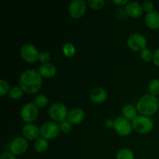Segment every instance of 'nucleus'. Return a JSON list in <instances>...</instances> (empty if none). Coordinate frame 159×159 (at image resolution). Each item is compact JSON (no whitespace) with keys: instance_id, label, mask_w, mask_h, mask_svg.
<instances>
[{"instance_id":"obj_1","label":"nucleus","mask_w":159,"mask_h":159,"mask_svg":"<svg viewBox=\"0 0 159 159\" xmlns=\"http://www.w3.org/2000/svg\"><path fill=\"white\" fill-rule=\"evenodd\" d=\"M19 84L24 93L28 94H34L41 88L42 76L37 70H26L20 75Z\"/></svg>"},{"instance_id":"obj_2","label":"nucleus","mask_w":159,"mask_h":159,"mask_svg":"<svg viewBox=\"0 0 159 159\" xmlns=\"http://www.w3.org/2000/svg\"><path fill=\"white\" fill-rule=\"evenodd\" d=\"M159 100L152 94H145L139 98L137 102V110L140 115L152 116L158 110Z\"/></svg>"},{"instance_id":"obj_3","label":"nucleus","mask_w":159,"mask_h":159,"mask_svg":"<svg viewBox=\"0 0 159 159\" xmlns=\"http://www.w3.org/2000/svg\"><path fill=\"white\" fill-rule=\"evenodd\" d=\"M132 127L138 134H145L152 130L154 127L153 120L149 116L138 115L132 121Z\"/></svg>"},{"instance_id":"obj_4","label":"nucleus","mask_w":159,"mask_h":159,"mask_svg":"<svg viewBox=\"0 0 159 159\" xmlns=\"http://www.w3.org/2000/svg\"><path fill=\"white\" fill-rule=\"evenodd\" d=\"M68 113L69 111L67 107L61 102H54L48 109V115L50 117L54 120L59 122L66 120V118H68Z\"/></svg>"},{"instance_id":"obj_5","label":"nucleus","mask_w":159,"mask_h":159,"mask_svg":"<svg viewBox=\"0 0 159 159\" xmlns=\"http://www.w3.org/2000/svg\"><path fill=\"white\" fill-rule=\"evenodd\" d=\"M127 45L130 50L136 52H141L147 48L148 40L143 34L139 33H134L129 36L127 41Z\"/></svg>"},{"instance_id":"obj_6","label":"nucleus","mask_w":159,"mask_h":159,"mask_svg":"<svg viewBox=\"0 0 159 159\" xmlns=\"http://www.w3.org/2000/svg\"><path fill=\"white\" fill-rule=\"evenodd\" d=\"M20 116L23 121L27 124H32L39 116L38 107L34 102H27L22 107Z\"/></svg>"},{"instance_id":"obj_7","label":"nucleus","mask_w":159,"mask_h":159,"mask_svg":"<svg viewBox=\"0 0 159 159\" xmlns=\"http://www.w3.org/2000/svg\"><path fill=\"white\" fill-rule=\"evenodd\" d=\"M40 131L42 138L47 140H51L58 136L61 130L59 124L52 121H46L40 126Z\"/></svg>"},{"instance_id":"obj_8","label":"nucleus","mask_w":159,"mask_h":159,"mask_svg":"<svg viewBox=\"0 0 159 159\" xmlns=\"http://www.w3.org/2000/svg\"><path fill=\"white\" fill-rule=\"evenodd\" d=\"M113 128L120 136L126 137L131 133L133 127L130 120L124 116H118L114 120Z\"/></svg>"},{"instance_id":"obj_9","label":"nucleus","mask_w":159,"mask_h":159,"mask_svg":"<svg viewBox=\"0 0 159 159\" xmlns=\"http://www.w3.org/2000/svg\"><path fill=\"white\" fill-rule=\"evenodd\" d=\"M20 54L22 58L28 63H34L38 59L39 52L35 46L31 43H25L20 48Z\"/></svg>"},{"instance_id":"obj_10","label":"nucleus","mask_w":159,"mask_h":159,"mask_svg":"<svg viewBox=\"0 0 159 159\" xmlns=\"http://www.w3.org/2000/svg\"><path fill=\"white\" fill-rule=\"evenodd\" d=\"M28 142L23 137H16L9 144V151L14 155H21L27 151Z\"/></svg>"},{"instance_id":"obj_11","label":"nucleus","mask_w":159,"mask_h":159,"mask_svg":"<svg viewBox=\"0 0 159 159\" xmlns=\"http://www.w3.org/2000/svg\"><path fill=\"white\" fill-rule=\"evenodd\" d=\"M86 11V2L84 0H74L68 6V13L74 19L83 16Z\"/></svg>"},{"instance_id":"obj_12","label":"nucleus","mask_w":159,"mask_h":159,"mask_svg":"<svg viewBox=\"0 0 159 159\" xmlns=\"http://www.w3.org/2000/svg\"><path fill=\"white\" fill-rule=\"evenodd\" d=\"M22 134L26 140L36 141L40 135V127L34 124H26L23 127Z\"/></svg>"},{"instance_id":"obj_13","label":"nucleus","mask_w":159,"mask_h":159,"mask_svg":"<svg viewBox=\"0 0 159 159\" xmlns=\"http://www.w3.org/2000/svg\"><path fill=\"white\" fill-rule=\"evenodd\" d=\"M89 97L95 103H102L108 97L107 92L101 87H95L89 92Z\"/></svg>"},{"instance_id":"obj_14","label":"nucleus","mask_w":159,"mask_h":159,"mask_svg":"<svg viewBox=\"0 0 159 159\" xmlns=\"http://www.w3.org/2000/svg\"><path fill=\"white\" fill-rule=\"evenodd\" d=\"M125 12L129 16L133 18H138L143 13L142 6L137 1L129 2L125 6Z\"/></svg>"},{"instance_id":"obj_15","label":"nucleus","mask_w":159,"mask_h":159,"mask_svg":"<svg viewBox=\"0 0 159 159\" xmlns=\"http://www.w3.org/2000/svg\"><path fill=\"white\" fill-rule=\"evenodd\" d=\"M85 116V112L82 109L74 108L69 111L67 119L72 124H79L83 120Z\"/></svg>"},{"instance_id":"obj_16","label":"nucleus","mask_w":159,"mask_h":159,"mask_svg":"<svg viewBox=\"0 0 159 159\" xmlns=\"http://www.w3.org/2000/svg\"><path fill=\"white\" fill-rule=\"evenodd\" d=\"M38 71L42 77L52 78L55 75L57 68L54 64L49 62V63L41 64V65L38 68Z\"/></svg>"},{"instance_id":"obj_17","label":"nucleus","mask_w":159,"mask_h":159,"mask_svg":"<svg viewBox=\"0 0 159 159\" xmlns=\"http://www.w3.org/2000/svg\"><path fill=\"white\" fill-rule=\"evenodd\" d=\"M145 23L148 27L152 30H157L159 28V12L153 11L146 14Z\"/></svg>"},{"instance_id":"obj_18","label":"nucleus","mask_w":159,"mask_h":159,"mask_svg":"<svg viewBox=\"0 0 159 159\" xmlns=\"http://www.w3.org/2000/svg\"><path fill=\"white\" fill-rule=\"evenodd\" d=\"M138 113L137 107H135L132 104H126L122 109L123 116L130 121H133L138 116Z\"/></svg>"},{"instance_id":"obj_19","label":"nucleus","mask_w":159,"mask_h":159,"mask_svg":"<svg viewBox=\"0 0 159 159\" xmlns=\"http://www.w3.org/2000/svg\"><path fill=\"white\" fill-rule=\"evenodd\" d=\"M34 149L38 153H43L46 152L49 147V143H48V140L45 139L43 138H39L34 142Z\"/></svg>"},{"instance_id":"obj_20","label":"nucleus","mask_w":159,"mask_h":159,"mask_svg":"<svg viewBox=\"0 0 159 159\" xmlns=\"http://www.w3.org/2000/svg\"><path fill=\"white\" fill-rule=\"evenodd\" d=\"M116 159H135L134 153L130 149L123 148L116 153Z\"/></svg>"},{"instance_id":"obj_21","label":"nucleus","mask_w":159,"mask_h":159,"mask_svg":"<svg viewBox=\"0 0 159 159\" xmlns=\"http://www.w3.org/2000/svg\"><path fill=\"white\" fill-rule=\"evenodd\" d=\"M23 93H24V91L20 85H15L10 89L8 95L11 99H19L23 96Z\"/></svg>"},{"instance_id":"obj_22","label":"nucleus","mask_w":159,"mask_h":159,"mask_svg":"<svg viewBox=\"0 0 159 159\" xmlns=\"http://www.w3.org/2000/svg\"><path fill=\"white\" fill-rule=\"evenodd\" d=\"M48 102H49V99L44 95H37V96H35L34 99V103L37 106V107H40V108H42V107H45L48 104Z\"/></svg>"},{"instance_id":"obj_23","label":"nucleus","mask_w":159,"mask_h":159,"mask_svg":"<svg viewBox=\"0 0 159 159\" xmlns=\"http://www.w3.org/2000/svg\"><path fill=\"white\" fill-rule=\"evenodd\" d=\"M148 90L153 96H156L159 95V79H153L149 82Z\"/></svg>"},{"instance_id":"obj_24","label":"nucleus","mask_w":159,"mask_h":159,"mask_svg":"<svg viewBox=\"0 0 159 159\" xmlns=\"http://www.w3.org/2000/svg\"><path fill=\"white\" fill-rule=\"evenodd\" d=\"M62 51L66 57H71L75 54V48L72 43H66L63 45Z\"/></svg>"},{"instance_id":"obj_25","label":"nucleus","mask_w":159,"mask_h":159,"mask_svg":"<svg viewBox=\"0 0 159 159\" xmlns=\"http://www.w3.org/2000/svg\"><path fill=\"white\" fill-rule=\"evenodd\" d=\"M153 57L154 53L152 52V50L148 48H146L141 52V58L146 62H150L151 61H153Z\"/></svg>"},{"instance_id":"obj_26","label":"nucleus","mask_w":159,"mask_h":159,"mask_svg":"<svg viewBox=\"0 0 159 159\" xmlns=\"http://www.w3.org/2000/svg\"><path fill=\"white\" fill-rule=\"evenodd\" d=\"M59 127H60L61 131H62L63 133L68 134L72 129V124L68 120H65L61 121L59 124Z\"/></svg>"},{"instance_id":"obj_27","label":"nucleus","mask_w":159,"mask_h":159,"mask_svg":"<svg viewBox=\"0 0 159 159\" xmlns=\"http://www.w3.org/2000/svg\"><path fill=\"white\" fill-rule=\"evenodd\" d=\"M10 86L9 84L6 82L4 79H1L0 80V96L2 97L5 95L8 94L10 90Z\"/></svg>"},{"instance_id":"obj_28","label":"nucleus","mask_w":159,"mask_h":159,"mask_svg":"<svg viewBox=\"0 0 159 159\" xmlns=\"http://www.w3.org/2000/svg\"><path fill=\"white\" fill-rule=\"evenodd\" d=\"M105 2V0H89L88 1L89 6L93 9H101L104 6Z\"/></svg>"},{"instance_id":"obj_29","label":"nucleus","mask_w":159,"mask_h":159,"mask_svg":"<svg viewBox=\"0 0 159 159\" xmlns=\"http://www.w3.org/2000/svg\"><path fill=\"white\" fill-rule=\"evenodd\" d=\"M38 60L41 64L49 63L50 60H51V55L48 51H40L39 52Z\"/></svg>"},{"instance_id":"obj_30","label":"nucleus","mask_w":159,"mask_h":159,"mask_svg":"<svg viewBox=\"0 0 159 159\" xmlns=\"http://www.w3.org/2000/svg\"><path fill=\"white\" fill-rule=\"evenodd\" d=\"M142 6V9L144 12H145L146 13H149V12H153L154 10V3L151 1H144L143 2V3L141 4Z\"/></svg>"},{"instance_id":"obj_31","label":"nucleus","mask_w":159,"mask_h":159,"mask_svg":"<svg viewBox=\"0 0 159 159\" xmlns=\"http://www.w3.org/2000/svg\"><path fill=\"white\" fill-rule=\"evenodd\" d=\"M0 159H16V155L11 153L10 152H5L0 155Z\"/></svg>"},{"instance_id":"obj_32","label":"nucleus","mask_w":159,"mask_h":159,"mask_svg":"<svg viewBox=\"0 0 159 159\" xmlns=\"http://www.w3.org/2000/svg\"><path fill=\"white\" fill-rule=\"evenodd\" d=\"M152 61L156 66L159 67V48H157L155 52H154V57Z\"/></svg>"},{"instance_id":"obj_33","label":"nucleus","mask_w":159,"mask_h":159,"mask_svg":"<svg viewBox=\"0 0 159 159\" xmlns=\"http://www.w3.org/2000/svg\"><path fill=\"white\" fill-rule=\"evenodd\" d=\"M113 125H114V120H113L110 119V118H108V119L106 120L105 121L106 127L110 128V127H113Z\"/></svg>"},{"instance_id":"obj_34","label":"nucleus","mask_w":159,"mask_h":159,"mask_svg":"<svg viewBox=\"0 0 159 159\" xmlns=\"http://www.w3.org/2000/svg\"><path fill=\"white\" fill-rule=\"evenodd\" d=\"M128 2H129L127 0H113V3H115L117 6H124Z\"/></svg>"},{"instance_id":"obj_35","label":"nucleus","mask_w":159,"mask_h":159,"mask_svg":"<svg viewBox=\"0 0 159 159\" xmlns=\"http://www.w3.org/2000/svg\"><path fill=\"white\" fill-rule=\"evenodd\" d=\"M158 110H159V106H158Z\"/></svg>"}]
</instances>
